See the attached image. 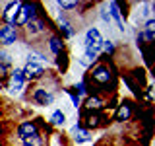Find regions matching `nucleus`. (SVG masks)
I'll list each match as a JSON object with an SVG mask.
<instances>
[{
    "label": "nucleus",
    "instance_id": "1",
    "mask_svg": "<svg viewBox=\"0 0 155 146\" xmlns=\"http://www.w3.org/2000/svg\"><path fill=\"white\" fill-rule=\"evenodd\" d=\"M84 82H85L87 86H91V90H95L97 96L114 92V88H116L114 70L105 62V57L103 58H97V62L91 66L89 74L84 78Z\"/></svg>",
    "mask_w": 155,
    "mask_h": 146
},
{
    "label": "nucleus",
    "instance_id": "2",
    "mask_svg": "<svg viewBox=\"0 0 155 146\" xmlns=\"http://www.w3.org/2000/svg\"><path fill=\"white\" fill-rule=\"evenodd\" d=\"M21 72H23L25 82H39L45 76V58L41 55H37V53H31L27 57V62L21 68Z\"/></svg>",
    "mask_w": 155,
    "mask_h": 146
},
{
    "label": "nucleus",
    "instance_id": "3",
    "mask_svg": "<svg viewBox=\"0 0 155 146\" xmlns=\"http://www.w3.org/2000/svg\"><path fill=\"white\" fill-rule=\"evenodd\" d=\"M101 45H103V35L97 27H89L85 31V39H84V55L87 58L97 62L101 53Z\"/></svg>",
    "mask_w": 155,
    "mask_h": 146
},
{
    "label": "nucleus",
    "instance_id": "4",
    "mask_svg": "<svg viewBox=\"0 0 155 146\" xmlns=\"http://www.w3.org/2000/svg\"><path fill=\"white\" fill-rule=\"evenodd\" d=\"M39 8H41L39 4H23L21 2V6H19V10H18V16H16V22H14V27L16 29L25 27L33 18L39 16V12H37Z\"/></svg>",
    "mask_w": 155,
    "mask_h": 146
},
{
    "label": "nucleus",
    "instance_id": "5",
    "mask_svg": "<svg viewBox=\"0 0 155 146\" xmlns=\"http://www.w3.org/2000/svg\"><path fill=\"white\" fill-rule=\"evenodd\" d=\"M81 121L84 123H80L84 129H99V127H103L107 121V115L103 111H81Z\"/></svg>",
    "mask_w": 155,
    "mask_h": 146
},
{
    "label": "nucleus",
    "instance_id": "6",
    "mask_svg": "<svg viewBox=\"0 0 155 146\" xmlns=\"http://www.w3.org/2000/svg\"><path fill=\"white\" fill-rule=\"evenodd\" d=\"M16 134H18V140H19V142H25V140L43 136L41 130H39V125L35 123V121H23V123H19Z\"/></svg>",
    "mask_w": 155,
    "mask_h": 146
},
{
    "label": "nucleus",
    "instance_id": "7",
    "mask_svg": "<svg viewBox=\"0 0 155 146\" xmlns=\"http://www.w3.org/2000/svg\"><path fill=\"white\" fill-rule=\"evenodd\" d=\"M29 97H31V101L39 107H47L51 105L52 101H54V92H51L48 88H35V90L29 94Z\"/></svg>",
    "mask_w": 155,
    "mask_h": 146
},
{
    "label": "nucleus",
    "instance_id": "8",
    "mask_svg": "<svg viewBox=\"0 0 155 146\" xmlns=\"http://www.w3.org/2000/svg\"><path fill=\"white\" fill-rule=\"evenodd\" d=\"M23 86H25V78H23V72L21 68H12V72H10L8 76V88L10 92H14V94H19V92L23 90Z\"/></svg>",
    "mask_w": 155,
    "mask_h": 146
},
{
    "label": "nucleus",
    "instance_id": "9",
    "mask_svg": "<svg viewBox=\"0 0 155 146\" xmlns=\"http://www.w3.org/2000/svg\"><path fill=\"white\" fill-rule=\"evenodd\" d=\"M19 37V29H16L14 26H8V23H2L0 26V45L8 47V45H14Z\"/></svg>",
    "mask_w": 155,
    "mask_h": 146
},
{
    "label": "nucleus",
    "instance_id": "10",
    "mask_svg": "<svg viewBox=\"0 0 155 146\" xmlns=\"http://www.w3.org/2000/svg\"><path fill=\"white\" fill-rule=\"evenodd\" d=\"M132 115H134V101L124 99L114 111V121L116 123H126V121L132 119Z\"/></svg>",
    "mask_w": 155,
    "mask_h": 146
},
{
    "label": "nucleus",
    "instance_id": "11",
    "mask_svg": "<svg viewBox=\"0 0 155 146\" xmlns=\"http://www.w3.org/2000/svg\"><path fill=\"white\" fill-rule=\"evenodd\" d=\"M21 6V2H8L2 6V22L8 23V26H14V22H16V16H18V10Z\"/></svg>",
    "mask_w": 155,
    "mask_h": 146
},
{
    "label": "nucleus",
    "instance_id": "12",
    "mask_svg": "<svg viewBox=\"0 0 155 146\" xmlns=\"http://www.w3.org/2000/svg\"><path fill=\"white\" fill-rule=\"evenodd\" d=\"M23 29H25V33H27V35H31V37L43 35V33H45V29H47V27H45V19H43L41 14H39V16H37V18H33Z\"/></svg>",
    "mask_w": 155,
    "mask_h": 146
},
{
    "label": "nucleus",
    "instance_id": "13",
    "mask_svg": "<svg viewBox=\"0 0 155 146\" xmlns=\"http://www.w3.org/2000/svg\"><path fill=\"white\" fill-rule=\"evenodd\" d=\"M107 107V101L103 99V96H87L84 101V111H103Z\"/></svg>",
    "mask_w": 155,
    "mask_h": 146
},
{
    "label": "nucleus",
    "instance_id": "14",
    "mask_svg": "<svg viewBox=\"0 0 155 146\" xmlns=\"http://www.w3.org/2000/svg\"><path fill=\"white\" fill-rule=\"evenodd\" d=\"M48 51L52 53L54 57H60V55H64V51H66V43H64V39H62L60 35H51L48 37Z\"/></svg>",
    "mask_w": 155,
    "mask_h": 146
},
{
    "label": "nucleus",
    "instance_id": "15",
    "mask_svg": "<svg viewBox=\"0 0 155 146\" xmlns=\"http://www.w3.org/2000/svg\"><path fill=\"white\" fill-rule=\"evenodd\" d=\"M70 134H72V138H74L76 144H84V142H89V140H91V133L87 129H84L80 123H76L74 127H72Z\"/></svg>",
    "mask_w": 155,
    "mask_h": 146
},
{
    "label": "nucleus",
    "instance_id": "16",
    "mask_svg": "<svg viewBox=\"0 0 155 146\" xmlns=\"http://www.w3.org/2000/svg\"><path fill=\"white\" fill-rule=\"evenodd\" d=\"M109 16L116 22V26H118L120 31H124V22H122V12H120V6L118 2H110L109 4Z\"/></svg>",
    "mask_w": 155,
    "mask_h": 146
},
{
    "label": "nucleus",
    "instance_id": "17",
    "mask_svg": "<svg viewBox=\"0 0 155 146\" xmlns=\"http://www.w3.org/2000/svg\"><path fill=\"white\" fill-rule=\"evenodd\" d=\"M58 31H60V37L62 39H70V37H74V33H76L66 18H60V19H58Z\"/></svg>",
    "mask_w": 155,
    "mask_h": 146
},
{
    "label": "nucleus",
    "instance_id": "18",
    "mask_svg": "<svg viewBox=\"0 0 155 146\" xmlns=\"http://www.w3.org/2000/svg\"><path fill=\"white\" fill-rule=\"evenodd\" d=\"M64 123H66V113L62 109L52 111L51 117H48V125L51 127H64Z\"/></svg>",
    "mask_w": 155,
    "mask_h": 146
},
{
    "label": "nucleus",
    "instance_id": "19",
    "mask_svg": "<svg viewBox=\"0 0 155 146\" xmlns=\"http://www.w3.org/2000/svg\"><path fill=\"white\" fill-rule=\"evenodd\" d=\"M101 51L105 53L107 57H113L114 55V41H109V39H103V45H101Z\"/></svg>",
    "mask_w": 155,
    "mask_h": 146
},
{
    "label": "nucleus",
    "instance_id": "20",
    "mask_svg": "<svg viewBox=\"0 0 155 146\" xmlns=\"http://www.w3.org/2000/svg\"><path fill=\"white\" fill-rule=\"evenodd\" d=\"M56 6L60 10H76L78 6H80V2H74V0H58Z\"/></svg>",
    "mask_w": 155,
    "mask_h": 146
},
{
    "label": "nucleus",
    "instance_id": "21",
    "mask_svg": "<svg viewBox=\"0 0 155 146\" xmlns=\"http://www.w3.org/2000/svg\"><path fill=\"white\" fill-rule=\"evenodd\" d=\"M68 94H70V97H72V103H74V107H80V96L74 92V88H68Z\"/></svg>",
    "mask_w": 155,
    "mask_h": 146
},
{
    "label": "nucleus",
    "instance_id": "22",
    "mask_svg": "<svg viewBox=\"0 0 155 146\" xmlns=\"http://www.w3.org/2000/svg\"><path fill=\"white\" fill-rule=\"evenodd\" d=\"M101 18H103L105 23H110V16H109V12H107V10H101Z\"/></svg>",
    "mask_w": 155,
    "mask_h": 146
}]
</instances>
